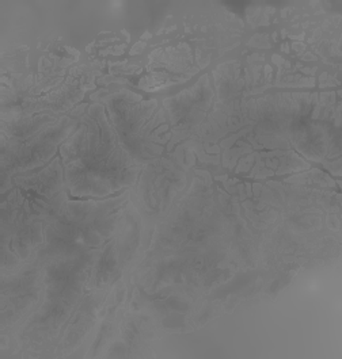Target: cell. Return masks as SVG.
I'll list each match as a JSON object with an SVG mask.
<instances>
[{
	"label": "cell",
	"instance_id": "6da1fadb",
	"mask_svg": "<svg viewBox=\"0 0 342 359\" xmlns=\"http://www.w3.org/2000/svg\"><path fill=\"white\" fill-rule=\"evenodd\" d=\"M65 180L74 196L103 197L132 184L136 180V160L121 144L105 114L83 117V123L61 147Z\"/></svg>",
	"mask_w": 342,
	"mask_h": 359
}]
</instances>
